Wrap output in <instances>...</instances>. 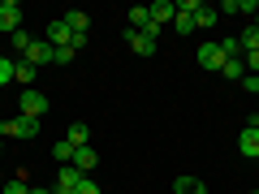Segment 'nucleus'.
Instances as JSON below:
<instances>
[{
    "label": "nucleus",
    "instance_id": "a878e982",
    "mask_svg": "<svg viewBox=\"0 0 259 194\" xmlns=\"http://www.w3.org/2000/svg\"><path fill=\"white\" fill-rule=\"evenodd\" d=\"M78 194H104V190L95 185V177H82V185H78Z\"/></svg>",
    "mask_w": 259,
    "mask_h": 194
},
{
    "label": "nucleus",
    "instance_id": "412c9836",
    "mask_svg": "<svg viewBox=\"0 0 259 194\" xmlns=\"http://www.w3.org/2000/svg\"><path fill=\"white\" fill-rule=\"evenodd\" d=\"M221 47H225V56H242V43H238V35L221 39Z\"/></svg>",
    "mask_w": 259,
    "mask_h": 194
},
{
    "label": "nucleus",
    "instance_id": "4be33fe9",
    "mask_svg": "<svg viewBox=\"0 0 259 194\" xmlns=\"http://www.w3.org/2000/svg\"><path fill=\"white\" fill-rule=\"evenodd\" d=\"M242 65H246V74H259V52H242Z\"/></svg>",
    "mask_w": 259,
    "mask_h": 194
},
{
    "label": "nucleus",
    "instance_id": "f257e3e1",
    "mask_svg": "<svg viewBox=\"0 0 259 194\" xmlns=\"http://www.w3.org/2000/svg\"><path fill=\"white\" fill-rule=\"evenodd\" d=\"M125 43H130V52H134V56H151V52H156V43H160V26H147V30H130L125 26Z\"/></svg>",
    "mask_w": 259,
    "mask_h": 194
},
{
    "label": "nucleus",
    "instance_id": "6e6552de",
    "mask_svg": "<svg viewBox=\"0 0 259 194\" xmlns=\"http://www.w3.org/2000/svg\"><path fill=\"white\" fill-rule=\"evenodd\" d=\"M95 164H100V151H95V147H78V151H74V168H78V173L91 177Z\"/></svg>",
    "mask_w": 259,
    "mask_h": 194
},
{
    "label": "nucleus",
    "instance_id": "0eeeda50",
    "mask_svg": "<svg viewBox=\"0 0 259 194\" xmlns=\"http://www.w3.org/2000/svg\"><path fill=\"white\" fill-rule=\"evenodd\" d=\"M238 151H242V156H250V160H259V125H242Z\"/></svg>",
    "mask_w": 259,
    "mask_h": 194
},
{
    "label": "nucleus",
    "instance_id": "bb28decb",
    "mask_svg": "<svg viewBox=\"0 0 259 194\" xmlns=\"http://www.w3.org/2000/svg\"><path fill=\"white\" fill-rule=\"evenodd\" d=\"M225 13H242V0H225V5H221V18H225Z\"/></svg>",
    "mask_w": 259,
    "mask_h": 194
},
{
    "label": "nucleus",
    "instance_id": "f3484780",
    "mask_svg": "<svg viewBox=\"0 0 259 194\" xmlns=\"http://www.w3.org/2000/svg\"><path fill=\"white\" fill-rule=\"evenodd\" d=\"M74 151H78L74 142H65V138H61V142L52 147V156H56V164H74Z\"/></svg>",
    "mask_w": 259,
    "mask_h": 194
},
{
    "label": "nucleus",
    "instance_id": "ddd939ff",
    "mask_svg": "<svg viewBox=\"0 0 259 194\" xmlns=\"http://www.w3.org/2000/svg\"><path fill=\"white\" fill-rule=\"evenodd\" d=\"M216 22H221V9H212V5H199V13H194V26H216Z\"/></svg>",
    "mask_w": 259,
    "mask_h": 194
},
{
    "label": "nucleus",
    "instance_id": "2f4dec72",
    "mask_svg": "<svg viewBox=\"0 0 259 194\" xmlns=\"http://www.w3.org/2000/svg\"><path fill=\"white\" fill-rule=\"evenodd\" d=\"M0 160H5V147H0Z\"/></svg>",
    "mask_w": 259,
    "mask_h": 194
},
{
    "label": "nucleus",
    "instance_id": "473e14b6",
    "mask_svg": "<svg viewBox=\"0 0 259 194\" xmlns=\"http://www.w3.org/2000/svg\"><path fill=\"white\" fill-rule=\"evenodd\" d=\"M250 194H259V190H250Z\"/></svg>",
    "mask_w": 259,
    "mask_h": 194
},
{
    "label": "nucleus",
    "instance_id": "aec40b11",
    "mask_svg": "<svg viewBox=\"0 0 259 194\" xmlns=\"http://www.w3.org/2000/svg\"><path fill=\"white\" fill-rule=\"evenodd\" d=\"M13 69H18V61L0 56V86H5V82H13Z\"/></svg>",
    "mask_w": 259,
    "mask_h": 194
},
{
    "label": "nucleus",
    "instance_id": "2eb2a0df",
    "mask_svg": "<svg viewBox=\"0 0 259 194\" xmlns=\"http://www.w3.org/2000/svg\"><path fill=\"white\" fill-rule=\"evenodd\" d=\"M238 43H242V52H259V30H255V26H242Z\"/></svg>",
    "mask_w": 259,
    "mask_h": 194
},
{
    "label": "nucleus",
    "instance_id": "6ab92c4d",
    "mask_svg": "<svg viewBox=\"0 0 259 194\" xmlns=\"http://www.w3.org/2000/svg\"><path fill=\"white\" fill-rule=\"evenodd\" d=\"M173 30H177V35H190V30H199V26H194L190 13H177V18H173Z\"/></svg>",
    "mask_w": 259,
    "mask_h": 194
},
{
    "label": "nucleus",
    "instance_id": "1a4fd4ad",
    "mask_svg": "<svg viewBox=\"0 0 259 194\" xmlns=\"http://www.w3.org/2000/svg\"><path fill=\"white\" fill-rule=\"evenodd\" d=\"M173 18H177V5H173V0H156V5H151V26L164 30V22H173Z\"/></svg>",
    "mask_w": 259,
    "mask_h": 194
},
{
    "label": "nucleus",
    "instance_id": "a211bd4d",
    "mask_svg": "<svg viewBox=\"0 0 259 194\" xmlns=\"http://www.w3.org/2000/svg\"><path fill=\"white\" fill-rule=\"evenodd\" d=\"M35 78H39V69H35V65L18 61V69H13V82H35Z\"/></svg>",
    "mask_w": 259,
    "mask_h": 194
},
{
    "label": "nucleus",
    "instance_id": "393cba45",
    "mask_svg": "<svg viewBox=\"0 0 259 194\" xmlns=\"http://www.w3.org/2000/svg\"><path fill=\"white\" fill-rule=\"evenodd\" d=\"M13 39V47H18V52H26V47H30V35H26V30H18V35H9Z\"/></svg>",
    "mask_w": 259,
    "mask_h": 194
},
{
    "label": "nucleus",
    "instance_id": "20e7f679",
    "mask_svg": "<svg viewBox=\"0 0 259 194\" xmlns=\"http://www.w3.org/2000/svg\"><path fill=\"white\" fill-rule=\"evenodd\" d=\"M52 56H56V47L48 43V39H30V47L22 52V61H26V65H35V69H39V65H52Z\"/></svg>",
    "mask_w": 259,
    "mask_h": 194
},
{
    "label": "nucleus",
    "instance_id": "5701e85b",
    "mask_svg": "<svg viewBox=\"0 0 259 194\" xmlns=\"http://www.w3.org/2000/svg\"><path fill=\"white\" fill-rule=\"evenodd\" d=\"M5 194H30V185H26V181H22V177H13V181H9V185H5Z\"/></svg>",
    "mask_w": 259,
    "mask_h": 194
},
{
    "label": "nucleus",
    "instance_id": "7ed1b4c3",
    "mask_svg": "<svg viewBox=\"0 0 259 194\" xmlns=\"http://www.w3.org/2000/svg\"><path fill=\"white\" fill-rule=\"evenodd\" d=\"M225 61H229V56H225L221 39H207V43H199V65H203V69L221 74V69H225Z\"/></svg>",
    "mask_w": 259,
    "mask_h": 194
},
{
    "label": "nucleus",
    "instance_id": "72a5a7b5",
    "mask_svg": "<svg viewBox=\"0 0 259 194\" xmlns=\"http://www.w3.org/2000/svg\"><path fill=\"white\" fill-rule=\"evenodd\" d=\"M0 56H5V52H0Z\"/></svg>",
    "mask_w": 259,
    "mask_h": 194
},
{
    "label": "nucleus",
    "instance_id": "39448f33",
    "mask_svg": "<svg viewBox=\"0 0 259 194\" xmlns=\"http://www.w3.org/2000/svg\"><path fill=\"white\" fill-rule=\"evenodd\" d=\"M0 30L5 35H18L22 30V5L18 0H0Z\"/></svg>",
    "mask_w": 259,
    "mask_h": 194
},
{
    "label": "nucleus",
    "instance_id": "9b49d317",
    "mask_svg": "<svg viewBox=\"0 0 259 194\" xmlns=\"http://www.w3.org/2000/svg\"><path fill=\"white\" fill-rule=\"evenodd\" d=\"M151 26V5H134L130 9V30H147Z\"/></svg>",
    "mask_w": 259,
    "mask_h": 194
},
{
    "label": "nucleus",
    "instance_id": "b1692460",
    "mask_svg": "<svg viewBox=\"0 0 259 194\" xmlns=\"http://www.w3.org/2000/svg\"><path fill=\"white\" fill-rule=\"evenodd\" d=\"M74 61V47H56V56H52V65H69Z\"/></svg>",
    "mask_w": 259,
    "mask_h": 194
},
{
    "label": "nucleus",
    "instance_id": "9d476101",
    "mask_svg": "<svg viewBox=\"0 0 259 194\" xmlns=\"http://www.w3.org/2000/svg\"><path fill=\"white\" fill-rule=\"evenodd\" d=\"M65 142H74V147H91V129H87L82 121H74V125L65 129Z\"/></svg>",
    "mask_w": 259,
    "mask_h": 194
},
{
    "label": "nucleus",
    "instance_id": "423d86ee",
    "mask_svg": "<svg viewBox=\"0 0 259 194\" xmlns=\"http://www.w3.org/2000/svg\"><path fill=\"white\" fill-rule=\"evenodd\" d=\"M48 43H52V47H74V30H69V26H65V18H52V22H48Z\"/></svg>",
    "mask_w": 259,
    "mask_h": 194
},
{
    "label": "nucleus",
    "instance_id": "cd10ccee",
    "mask_svg": "<svg viewBox=\"0 0 259 194\" xmlns=\"http://www.w3.org/2000/svg\"><path fill=\"white\" fill-rule=\"evenodd\" d=\"M242 86H246V91H255V95H259V74H246V78H242Z\"/></svg>",
    "mask_w": 259,
    "mask_h": 194
},
{
    "label": "nucleus",
    "instance_id": "f03ea898",
    "mask_svg": "<svg viewBox=\"0 0 259 194\" xmlns=\"http://www.w3.org/2000/svg\"><path fill=\"white\" fill-rule=\"evenodd\" d=\"M18 108H22V117L44 121V117H48V95L35 91V86H26V91H22V100H18Z\"/></svg>",
    "mask_w": 259,
    "mask_h": 194
},
{
    "label": "nucleus",
    "instance_id": "4468645a",
    "mask_svg": "<svg viewBox=\"0 0 259 194\" xmlns=\"http://www.w3.org/2000/svg\"><path fill=\"white\" fill-rule=\"evenodd\" d=\"M225 78H229V82H242V78H246V65H242V56H229V61H225V69H221Z\"/></svg>",
    "mask_w": 259,
    "mask_h": 194
},
{
    "label": "nucleus",
    "instance_id": "c85d7f7f",
    "mask_svg": "<svg viewBox=\"0 0 259 194\" xmlns=\"http://www.w3.org/2000/svg\"><path fill=\"white\" fill-rule=\"evenodd\" d=\"M30 194H52V190H48V185H30Z\"/></svg>",
    "mask_w": 259,
    "mask_h": 194
},
{
    "label": "nucleus",
    "instance_id": "c756f323",
    "mask_svg": "<svg viewBox=\"0 0 259 194\" xmlns=\"http://www.w3.org/2000/svg\"><path fill=\"white\" fill-rule=\"evenodd\" d=\"M246 125H259V112H250V121H246Z\"/></svg>",
    "mask_w": 259,
    "mask_h": 194
},
{
    "label": "nucleus",
    "instance_id": "dca6fc26",
    "mask_svg": "<svg viewBox=\"0 0 259 194\" xmlns=\"http://www.w3.org/2000/svg\"><path fill=\"white\" fill-rule=\"evenodd\" d=\"M199 185H203V181H199V177L182 173V177H177V181H173V194H194V190H199Z\"/></svg>",
    "mask_w": 259,
    "mask_h": 194
},
{
    "label": "nucleus",
    "instance_id": "f8f14e48",
    "mask_svg": "<svg viewBox=\"0 0 259 194\" xmlns=\"http://www.w3.org/2000/svg\"><path fill=\"white\" fill-rule=\"evenodd\" d=\"M61 18H65V26L74 30V35H87V26H91V18H87L82 9H69V13H61Z\"/></svg>",
    "mask_w": 259,
    "mask_h": 194
},
{
    "label": "nucleus",
    "instance_id": "7c9ffc66",
    "mask_svg": "<svg viewBox=\"0 0 259 194\" xmlns=\"http://www.w3.org/2000/svg\"><path fill=\"white\" fill-rule=\"evenodd\" d=\"M194 194H207V185H199V190H194Z\"/></svg>",
    "mask_w": 259,
    "mask_h": 194
}]
</instances>
